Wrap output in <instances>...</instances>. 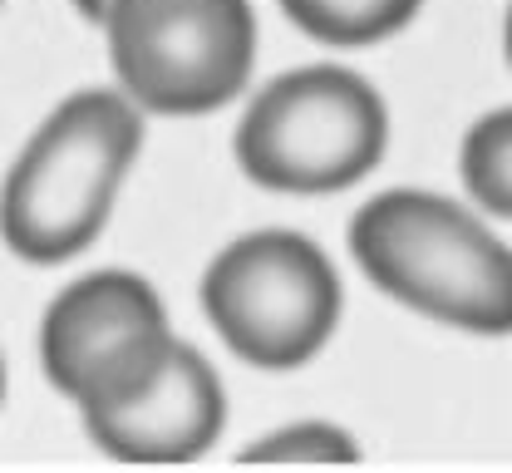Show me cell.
Wrapping results in <instances>:
<instances>
[{
  "mask_svg": "<svg viewBox=\"0 0 512 473\" xmlns=\"http://www.w3.org/2000/svg\"><path fill=\"white\" fill-rule=\"evenodd\" d=\"M143 148V119L114 89L64 99L15 158L0 188V232L15 257L55 267L109 222L114 193Z\"/></svg>",
  "mask_w": 512,
  "mask_h": 473,
  "instance_id": "6da1fadb",
  "label": "cell"
},
{
  "mask_svg": "<svg viewBox=\"0 0 512 473\" xmlns=\"http://www.w3.org/2000/svg\"><path fill=\"white\" fill-rule=\"evenodd\" d=\"M350 252L394 301L458 331L512 336V252L439 193H380L355 212Z\"/></svg>",
  "mask_w": 512,
  "mask_h": 473,
  "instance_id": "7a4b0ae2",
  "label": "cell"
},
{
  "mask_svg": "<svg viewBox=\"0 0 512 473\" xmlns=\"http://www.w3.org/2000/svg\"><path fill=\"white\" fill-rule=\"evenodd\" d=\"M389 114L355 69L311 65L271 79L237 124V163L271 193H340L384 158Z\"/></svg>",
  "mask_w": 512,
  "mask_h": 473,
  "instance_id": "3957f363",
  "label": "cell"
},
{
  "mask_svg": "<svg viewBox=\"0 0 512 473\" xmlns=\"http://www.w3.org/2000/svg\"><path fill=\"white\" fill-rule=\"evenodd\" d=\"M104 30L124 94L153 114H212L252 79L247 0H114Z\"/></svg>",
  "mask_w": 512,
  "mask_h": 473,
  "instance_id": "277c9868",
  "label": "cell"
},
{
  "mask_svg": "<svg viewBox=\"0 0 512 473\" xmlns=\"http://www.w3.org/2000/svg\"><path fill=\"white\" fill-rule=\"evenodd\" d=\"M202 306L232 355L261 370H296L335 336L340 276L301 232H252L202 276Z\"/></svg>",
  "mask_w": 512,
  "mask_h": 473,
  "instance_id": "5b68a950",
  "label": "cell"
},
{
  "mask_svg": "<svg viewBox=\"0 0 512 473\" xmlns=\"http://www.w3.org/2000/svg\"><path fill=\"white\" fill-rule=\"evenodd\" d=\"M168 316L133 271H89L45 311L40 360L50 385L79 409L133 400L168 365Z\"/></svg>",
  "mask_w": 512,
  "mask_h": 473,
  "instance_id": "8992f818",
  "label": "cell"
},
{
  "mask_svg": "<svg viewBox=\"0 0 512 473\" xmlns=\"http://www.w3.org/2000/svg\"><path fill=\"white\" fill-rule=\"evenodd\" d=\"M227 424V400L217 370L183 340H173L168 365L148 390L119 405H89V439L119 464H192L202 459Z\"/></svg>",
  "mask_w": 512,
  "mask_h": 473,
  "instance_id": "52a82bcc",
  "label": "cell"
},
{
  "mask_svg": "<svg viewBox=\"0 0 512 473\" xmlns=\"http://www.w3.org/2000/svg\"><path fill=\"white\" fill-rule=\"evenodd\" d=\"M419 5L424 0H281L296 30L340 50H360V45L399 35L419 15Z\"/></svg>",
  "mask_w": 512,
  "mask_h": 473,
  "instance_id": "ba28073f",
  "label": "cell"
},
{
  "mask_svg": "<svg viewBox=\"0 0 512 473\" xmlns=\"http://www.w3.org/2000/svg\"><path fill=\"white\" fill-rule=\"evenodd\" d=\"M463 188L473 203L512 217V109L478 119L463 138Z\"/></svg>",
  "mask_w": 512,
  "mask_h": 473,
  "instance_id": "9c48e42d",
  "label": "cell"
},
{
  "mask_svg": "<svg viewBox=\"0 0 512 473\" xmlns=\"http://www.w3.org/2000/svg\"><path fill=\"white\" fill-rule=\"evenodd\" d=\"M360 449L335 424H296L276 429L242 454V464H355Z\"/></svg>",
  "mask_w": 512,
  "mask_h": 473,
  "instance_id": "30bf717a",
  "label": "cell"
},
{
  "mask_svg": "<svg viewBox=\"0 0 512 473\" xmlns=\"http://www.w3.org/2000/svg\"><path fill=\"white\" fill-rule=\"evenodd\" d=\"M109 5H114V0H74V10H79L84 20H94V25L109 20Z\"/></svg>",
  "mask_w": 512,
  "mask_h": 473,
  "instance_id": "8fae6325",
  "label": "cell"
},
{
  "mask_svg": "<svg viewBox=\"0 0 512 473\" xmlns=\"http://www.w3.org/2000/svg\"><path fill=\"white\" fill-rule=\"evenodd\" d=\"M508 60H512V5H508Z\"/></svg>",
  "mask_w": 512,
  "mask_h": 473,
  "instance_id": "7c38bea8",
  "label": "cell"
},
{
  "mask_svg": "<svg viewBox=\"0 0 512 473\" xmlns=\"http://www.w3.org/2000/svg\"><path fill=\"white\" fill-rule=\"evenodd\" d=\"M0 400H5V365H0Z\"/></svg>",
  "mask_w": 512,
  "mask_h": 473,
  "instance_id": "4fadbf2b",
  "label": "cell"
}]
</instances>
